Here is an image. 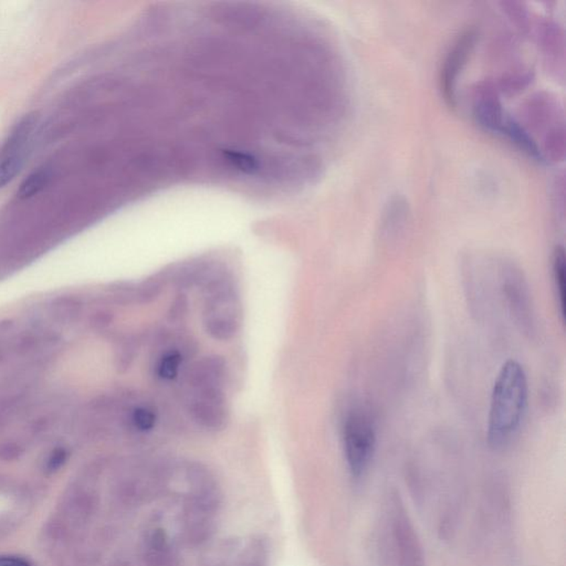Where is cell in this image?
Returning a JSON list of instances; mask_svg holds the SVG:
<instances>
[{
    "label": "cell",
    "instance_id": "cell-1",
    "mask_svg": "<svg viewBox=\"0 0 566 566\" xmlns=\"http://www.w3.org/2000/svg\"><path fill=\"white\" fill-rule=\"evenodd\" d=\"M528 397V379L522 366L513 360L505 362L491 394L487 428L491 447H503L518 432L526 415Z\"/></svg>",
    "mask_w": 566,
    "mask_h": 566
},
{
    "label": "cell",
    "instance_id": "cell-2",
    "mask_svg": "<svg viewBox=\"0 0 566 566\" xmlns=\"http://www.w3.org/2000/svg\"><path fill=\"white\" fill-rule=\"evenodd\" d=\"M343 446L353 477H361L376 447L375 420L365 407L350 409L343 423Z\"/></svg>",
    "mask_w": 566,
    "mask_h": 566
},
{
    "label": "cell",
    "instance_id": "cell-3",
    "mask_svg": "<svg viewBox=\"0 0 566 566\" xmlns=\"http://www.w3.org/2000/svg\"><path fill=\"white\" fill-rule=\"evenodd\" d=\"M206 330L218 340L232 338L240 325V311L232 290L217 283L209 297L205 312Z\"/></svg>",
    "mask_w": 566,
    "mask_h": 566
},
{
    "label": "cell",
    "instance_id": "cell-4",
    "mask_svg": "<svg viewBox=\"0 0 566 566\" xmlns=\"http://www.w3.org/2000/svg\"><path fill=\"white\" fill-rule=\"evenodd\" d=\"M37 124L36 114L25 115L8 136L0 153V188L11 183L23 168Z\"/></svg>",
    "mask_w": 566,
    "mask_h": 566
},
{
    "label": "cell",
    "instance_id": "cell-5",
    "mask_svg": "<svg viewBox=\"0 0 566 566\" xmlns=\"http://www.w3.org/2000/svg\"><path fill=\"white\" fill-rule=\"evenodd\" d=\"M503 295L508 301L511 313L518 324L526 333L534 330L533 309L531 303L528 285L520 270L514 266L502 268Z\"/></svg>",
    "mask_w": 566,
    "mask_h": 566
},
{
    "label": "cell",
    "instance_id": "cell-6",
    "mask_svg": "<svg viewBox=\"0 0 566 566\" xmlns=\"http://www.w3.org/2000/svg\"><path fill=\"white\" fill-rule=\"evenodd\" d=\"M191 411L194 418L209 428H219L226 420V407L220 387L194 389Z\"/></svg>",
    "mask_w": 566,
    "mask_h": 566
},
{
    "label": "cell",
    "instance_id": "cell-7",
    "mask_svg": "<svg viewBox=\"0 0 566 566\" xmlns=\"http://www.w3.org/2000/svg\"><path fill=\"white\" fill-rule=\"evenodd\" d=\"M393 532L401 566H424L422 548L414 528L399 503L395 505L394 510Z\"/></svg>",
    "mask_w": 566,
    "mask_h": 566
},
{
    "label": "cell",
    "instance_id": "cell-8",
    "mask_svg": "<svg viewBox=\"0 0 566 566\" xmlns=\"http://www.w3.org/2000/svg\"><path fill=\"white\" fill-rule=\"evenodd\" d=\"M473 39H475V35L471 31L464 33L458 39L444 64V73H442V89H444V97L449 100L450 103L454 102V82L457 79L458 72L466 64L468 54L473 46Z\"/></svg>",
    "mask_w": 566,
    "mask_h": 566
},
{
    "label": "cell",
    "instance_id": "cell-9",
    "mask_svg": "<svg viewBox=\"0 0 566 566\" xmlns=\"http://www.w3.org/2000/svg\"><path fill=\"white\" fill-rule=\"evenodd\" d=\"M565 252L563 247H556L552 256V278H553L552 280H553L556 302L563 322L565 320Z\"/></svg>",
    "mask_w": 566,
    "mask_h": 566
},
{
    "label": "cell",
    "instance_id": "cell-10",
    "mask_svg": "<svg viewBox=\"0 0 566 566\" xmlns=\"http://www.w3.org/2000/svg\"><path fill=\"white\" fill-rule=\"evenodd\" d=\"M50 170H47V168H41L37 172H33L23 182L18 191H17V196L20 199H31V197L40 193L46 187L47 184L50 181Z\"/></svg>",
    "mask_w": 566,
    "mask_h": 566
},
{
    "label": "cell",
    "instance_id": "cell-11",
    "mask_svg": "<svg viewBox=\"0 0 566 566\" xmlns=\"http://www.w3.org/2000/svg\"><path fill=\"white\" fill-rule=\"evenodd\" d=\"M268 548L264 540L256 538L250 542L242 554L238 566H267Z\"/></svg>",
    "mask_w": 566,
    "mask_h": 566
},
{
    "label": "cell",
    "instance_id": "cell-12",
    "mask_svg": "<svg viewBox=\"0 0 566 566\" xmlns=\"http://www.w3.org/2000/svg\"><path fill=\"white\" fill-rule=\"evenodd\" d=\"M225 160L236 170H242L244 173L252 174L258 170V162L254 156L248 155L244 153L228 152L224 153Z\"/></svg>",
    "mask_w": 566,
    "mask_h": 566
},
{
    "label": "cell",
    "instance_id": "cell-13",
    "mask_svg": "<svg viewBox=\"0 0 566 566\" xmlns=\"http://www.w3.org/2000/svg\"><path fill=\"white\" fill-rule=\"evenodd\" d=\"M182 356L178 352H170L164 355L158 365V375L164 379H174L179 372Z\"/></svg>",
    "mask_w": 566,
    "mask_h": 566
},
{
    "label": "cell",
    "instance_id": "cell-14",
    "mask_svg": "<svg viewBox=\"0 0 566 566\" xmlns=\"http://www.w3.org/2000/svg\"><path fill=\"white\" fill-rule=\"evenodd\" d=\"M132 422L136 430L141 432H146V430H152L153 427L155 426L156 417L155 414L153 413L151 409L146 407H140V408L135 409L133 413Z\"/></svg>",
    "mask_w": 566,
    "mask_h": 566
},
{
    "label": "cell",
    "instance_id": "cell-15",
    "mask_svg": "<svg viewBox=\"0 0 566 566\" xmlns=\"http://www.w3.org/2000/svg\"><path fill=\"white\" fill-rule=\"evenodd\" d=\"M66 460V452L64 449H56L52 454H51L50 459L48 462V468L51 471L58 470L59 468L64 465Z\"/></svg>",
    "mask_w": 566,
    "mask_h": 566
},
{
    "label": "cell",
    "instance_id": "cell-16",
    "mask_svg": "<svg viewBox=\"0 0 566 566\" xmlns=\"http://www.w3.org/2000/svg\"><path fill=\"white\" fill-rule=\"evenodd\" d=\"M0 566H29V564L18 558H0Z\"/></svg>",
    "mask_w": 566,
    "mask_h": 566
}]
</instances>
